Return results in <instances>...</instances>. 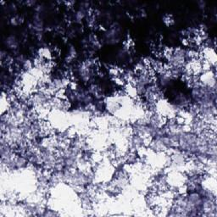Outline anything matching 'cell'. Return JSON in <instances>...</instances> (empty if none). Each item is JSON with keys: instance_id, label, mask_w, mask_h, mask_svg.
Masks as SVG:
<instances>
[{"instance_id": "obj_1", "label": "cell", "mask_w": 217, "mask_h": 217, "mask_svg": "<svg viewBox=\"0 0 217 217\" xmlns=\"http://www.w3.org/2000/svg\"><path fill=\"white\" fill-rule=\"evenodd\" d=\"M6 44L10 47V48H15L17 45V41L16 38L13 36H9L7 39H6Z\"/></svg>"}]
</instances>
